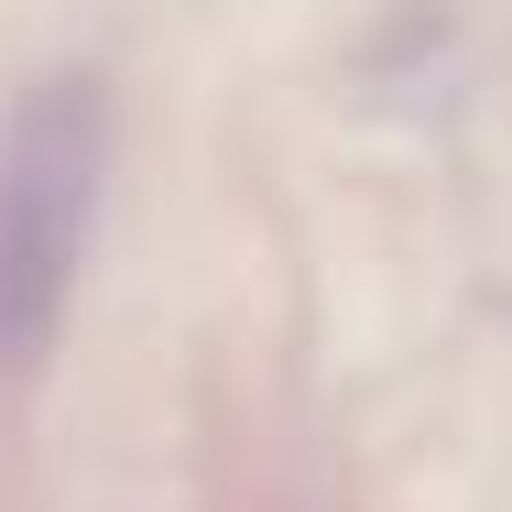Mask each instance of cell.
Masks as SVG:
<instances>
[{
  "mask_svg": "<svg viewBox=\"0 0 512 512\" xmlns=\"http://www.w3.org/2000/svg\"><path fill=\"white\" fill-rule=\"evenodd\" d=\"M99 153L109 99L99 77H33L0 120V360H33L77 295L88 218H99Z\"/></svg>",
  "mask_w": 512,
  "mask_h": 512,
  "instance_id": "cell-1",
  "label": "cell"
}]
</instances>
